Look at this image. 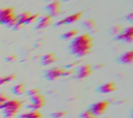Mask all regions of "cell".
I'll return each mask as SVG.
<instances>
[{
    "mask_svg": "<svg viewBox=\"0 0 133 118\" xmlns=\"http://www.w3.org/2000/svg\"><path fill=\"white\" fill-rule=\"evenodd\" d=\"M15 13V9L14 7H2L0 8V22L2 20H4L5 18H7L8 16Z\"/></svg>",
    "mask_w": 133,
    "mask_h": 118,
    "instance_id": "cell-15",
    "label": "cell"
},
{
    "mask_svg": "<svg viewBox=\"0 0 133 118\" xmlns=\"http://www.w3.org/2000/svg\"><path fill=\"white\" fill-rule=\"evenodd\" d=\"M106 118H110V117H106Z\"/></svg>",
    "mask_w": 133,
    "mask_h": 118,
    "instance_id": "cell-33",
    "label": "cell"
},
{
    "mask_svg": "<svg viewBox=\"0 0 133 118\" xmlns=\"http://www.w3.org/2000/svg\"><path fill=\"white\" fill-rule=\"evenodd\" d=\"M66 115V112L65 111H63V110H59V111H55V112H53V113H51L50 114V116L52 117V118H62L63 116H65Z\"/></svg>",
    "mask_w": 133,
    "mask_h": 118,
    "instance_id": "cell-23",
    "label": "cell"
},
{
    "mask_svg": "<svg viewBox=\"0 0 133 118\" xmlns=\"http://www.w3.org/2000/svg\"><path fill=\"white\" fill-rule=\"evenodd\" d=\"M15 79H16V75L15 73H10V75H7V76H2V77H0V86L14 81Z\"/></svg>",
    "mask_w": 133,
    "mask_h": 118,
    "instance_id": "cell-19",
    "label": "cell"
},
{
    "mask_svg": "<svg viewBox=\"0 0 133 118\" xmlns=\"http://www.w3.org/2000/svg\"><path fill=\"white\" fill-rule=\"evenodd\" d=\"M63 1H70V0H63Z\"/></svg>",
    "mask_w": 133,
    "mask_h": 118,
    "instance_id": "cell-32",
    "label": "cell"
},
{
    "mask_svg": "<svg viewBox=\"0 0 133 118\" xmlns=\"http://www.w3.org/2000/svg\"><path fill=\"white\" fill-rule=\"evenodd\" d=\"M38 117H42V113L39 111H28L18 116V118H38Z\"/></svg>",
    "mask_w": 133,
    "mask_h": 118,
    "instance_id": "cell-14",
    "label": "cell"
},
{
    "mask_svg": "<svg viewBox=\"0 0 133 118\" xmlns=\"http://www.w3.org/2000/svg\"><path fill=\"white\" fill-rule=\"evenodd\" d=\"M30 12L29 11H26V12H23V13H21L20 16H18L17 17V21L20 23V24H22V25H26V22L28 21V19H29V17H30Z\"/></svg>",
    "mask_w": 133,
    "mask_h": 118,
    "instance_id": "cell-18",
    "label": "cell"
},
{
    "mask_svg": "<svg viewBox=\"0 0 133 118\" xmlns=\"http://www.w3.org/2000/svg\"><path fill=\"white\" fill-rule=\"evenodd\" d=\"M122 31H123V27H122L121 25H114V26L111 27V29H110V33H111L112 35H114V36L118 35Z\"/></svg>",
    "mask_w": 133,
    "mask_h": 118,
    "instance_id": "cell-22",
    "label": "cell"
},
{
    "mask_svg": "<svg viewBox=\"0 0 133 118\" xmlns=\"http://www.w3.org/2000/svg\"><path fill=\"white\" fill-rule=\"evenodd\" d=\"M56 60H57V58L53 53H48L41 57V64L43 66H48V65L53 64Z\"/></svg>",
    "mask_w": 133,
    "mask_h": 118,
    "instance_id": "cell-11",
    "label": "cell"
},
{
    "mask_svg": "<svg viewBox=\"0 0 133 118\" xmlns=\"http://www.w3.org/2000/svg\"><path fill=\"white\" fill-rule=\"evenodd\" d=\"M77 34H78V30H76V29H72V30L66 31L65 33H63V34L61 35V38L64 39V40L73 39L75 36H77Z\"/></svg>",
    "mask_w": 133,
    "mask_h": 118,
    "instance_id": "cell-17",
    "label": "cell"
},
{
    "mask_svg": "<svg viewBox=\"0 0 133 118\" xmlns=\"http://www.w3.org/2000/svg\"><path fill=\"white\" fill-rule=\"evenodd\" d=\"M16 60H17L16 55H8V56L5 58V61H6V62H15Z\"/></svg>",
    "mask_w": 133,
    "mask_h": 118,
    "instance_id": "cell-26",
    "label": "cell"
},
{
    "mask_svg": "<svg viewBox=\"0 0 133 118\" xmlns=\"http://www.w3.org/2000/svg\"><path fill=\"white\" fill-rule=\"evenodd\" d=\"M51 17L49 14H44L41 17L39 21L37 22V25H36V29L39 30V29H44V28H47L48 26H50L51 24Z\"/></svg>",
    "mask_w": 133,
    "mask_h": 118,
    "instance_id": "cell-13",
    "label": "cell"
},
{
    "mask_svg": "<svg viewBox=\"0 0 133 118\" xmlns=\"http://www.w3.org/2000/svg\"><path fill=\"white\" fill-rule=\"evenodd\" d=\"M115 89H116V85L113 82H108V83H105V84H102L101 86H99L97 88V91L102 94H107V93L113 92Z\"/></svg>",
    "mask_w": 133,
    "mask_h": 118,
    "instance_id": "cell-10",
    "label": "cell"
},
{
    "mask_svg": "<svg viewBox=\"0 0 133 118\" xmlns=\"http://www.w3.org/2000/svg\"><path fill=\"white\" fill-rule=\"evenodd\" d=\"M86 118H98V117H96V116H92V115H90V116H88V117H86Z\"/></svg>",
    "mask_w": 133,
    "mask_h": 118,
    "instance_id": "cell-30",
    "label": "cell"
},
{
    "mask_svg": "<svg viewBox=\"0 0 133 118\" xmlns=\"http://www.w3.org/2000/svg\"><path fill=\"white\" fill-rule=\"evenodd\" d=\"M82 26L87 29V30H92L96 28V22L94 20H90V19H87V20H84L83 23H82Z\"/></svg>",
    "mask_w": 133,
    "mask_h": 118,
    "instance_id": "cell-20",
    "label": "cell"
},
{
    "mask_svg": "<svg viewBox=\"0 0 133 118\" xmlns=\"http://www.w3.org/2000/svg\"><path fill=\"white\" fill-rule=\"evenodd\" d=\"M45 1H47V2H51V1H53V0H45Z\"/></svg>",
    "mask_w": 133,
    "mask_h": 118,
    "instance_id": "cell-31",
    "label": "cell"
},
{
    "mask_svg": "<svg viewBox=\"0 0 133 118\" xmlns=\"http://www.w3.org/2000/svg\"><path fill=\"white\" fill-rule=\"evenodd\" d=\"M38 118H43V117H38Z\"/></svg>",
    "mask_w": 133,
    "mask_h": 118,
    "instance_id": "cell-34",
    "label": "cell"
},
{
    "mask_svg": "<svg viewBox=\"0 0 133 118\" xmlns=\"http://www.w3.org/2000/svg\"><path fill=\"white\" fill-rule=\"evenodd\" d=\"M108 107H109V100H100V101H97V102L92 104L89 107L88 111L91 113L92 116L99 117V116L103 115L106 112Z\"/></svg>",
    "mask_w": 133,
    "mask_h": 118,
    "instance_id": "cell-3",
    "label": "cell"
},
{
    "mask_svg": "<svg viewBox=\"0 0 133 118\" xmlns=\"http://www.w3.org/2000/svg\"><path fill=\"white\" fill-rule=\"evenodd\" d=\"M38 93H39V90L36 89V88H31V89H29V90L26 92V94H27L29 97L34 96V95H36V94H38Z\"/></svg>",
    "mask_w": 133,
    "mask_h": 118,
    "instance_id": "cell-24",
    "label": "cell"
},
{
    "mask_svg": "<svg viewBox=\"0 0 133 118\" xmlns=\"http://www.w3.org/2000/svg\"><path fill=\"white\" fill-rule=\"evenodd\" d=\"M29 100L30 101L28 105H26V108L29 109L30 111H38L45 105V97L41 93L29 97Z\"/></svg>",
    "mask_w": 133,
    "mask_h": 118,
    "instance_id": "cell-4",
    "label": "cell"
},
{
    "mask_svg": "<svg viewBox=\"0 0 133 118\" xmlns=\"http://www.w3.org/2000/svg\"><path fill=\"white\" fill-rule=\"evenodd\" d=\"M126 19L128 20V21H130V22H132L133 21V12H130L127 17H126Z\"/></svg>",
    "mask_w": 133,
    "mask_h": 118,
    "instance_id": "cell-29",
    "label": "cell"
},
{
    "mask_svg": "<svg viewBox=\"0 0 133 118\" xmlns=\"http://www.w3.org/2000/svg\"><path fill=\"white\" fill-rule=\"evenodd\" d=\"M91 48H92V38L88 33H83L75 36L72 39L69 47L71 54L79 58L86 56Z\"/></svg>",
    "mask_w": 133,
    "mask_h": 118,
    "instance_id": "cell-1",
    "label": "cell"
},
{
    "mask_svg": "<svg viewBox=\"0 0 133 118\" xmlns=\"http://www.w3.org/2000/svg\"><path fill=\"white\" fill-rule=\"evenodd\" d=\"M81 16H82V12H80V11H79V12H76V13H73V14H70V16H68V17H65V18H63V19H61L60 21H58L55 25H56V26H61V25L72 24V23L77 22L78 20H80Z\"/></svg>",
    "mask_w": 133,
    "mask_h": 118,
    "instance_id": "cell-9",
    "label": "cell"
},
{
    "mask_svg": "<svg viewBox=\"0 0 133 118\" xmlns=\"http://www.w3.org/2000/svg\"><path fill=\"white\" fill-rule=\"evenodd\" d=\"M114 39L126 41V42H132L133 41V26H129L123 29V31L118 35L114 36Z\"/></svg>",
    "mask_w": 133,
    "mask_h": 118,
    "instance_id": "cell-5",
    "label": "cell"
},
{
    "mask_svg": "<svg viewBox=\"0 0 133 118\" xmlns=\"http://www.w3.org/2000/svg\"><path fill=\"white\" fill-rule=\"evenodd\" d=\"M117 61L122 64H131L133 62V51H128L123 53L117 58Z\"/></svg>",
    "mask_w": 133,
    "mask_h": 118,
    "instance_id": "cell-12",
    "label": "cell"
},
{
    "mask_svg": "<svg viewBox=\"0 0 133 118\" xmlns=\"http://www.w3.org/2000/svg\"><path fill=\"white\" fill-rule=\"evenodd\" d=\"M90 115H91V113H90L88 110H86L85 112H83V113L80 114V117H81V118H86V117H88V116H90Z\"/></svg>",
    "mask_w": 133,
    "mask_h": 118,
    "instance_id": "cell-28",
    "label": "cell"
},
{
    "mask_svg": "<svg viewBox=\"0 0 133 118\" xmlns=\"http://www.w3.org/2000/svg\"><path fill=\"white\" fill-rule=\"evenodd\" d=\"M63 71H64V68H61V67H52L48 70H46L45 72V78L46 80L48 81H54V80H57L58 78H61L63 76Z\"/></svg>",
    "mask_w": 133,
    "mask_h": 118,
    "instance_id": "cell-6",
    "label": "cell"
},
{
    "mask_svg": "<svg viewBox=\"0 0 133 118\" xmlns=\"http://www.w3.org/2000/svg\"><path fill=\"white\" fill-rule=\"evenodd\" d=\"M91 72H92V67L89 64H81L76 71L75 78L76 79H85L88 76H90Z\"/></svg>",
    "mask_w": 133,
    "mask_h": 118,
    "instance_id": "cell-8",
    "label": "cell"
},
{
    "mask_svg": "<svg viewBox=\"0 0 133 118\" xmlns=\"http://www.w3.org/2000/svg\"><path fill=\"white\" fill-rule=\"evenodd\" d=\"M23 26H24V25L20 24V23H19V22L17 21V22L15 23V25H14V26H12L11 28H12L14 30H16V31H17V30H20V29H22V28H23Z\"/></svg>",
    "mask_w": 133,
    "mask_h": 118,
    "instance_id": "cell-27",
    "label": "cell"
},
{
    "mask_svg": "<svg viewBox=\"0 0 133 118\" xmlns=\"http://www.w3.org/2000/svg\"><path fill=\"white\" fill-rule=\"evenodd\" d=\"M60 1L58 0H53L51 2L48 3V5H46L45 9L48 11V14L52 18V17H56L60 13Z\"/></svg>",
    "mask_w": 133,
    "mask_h": 118,
    "instance_id": "cell-7",
    "label": "cell"
},
{
    "mask_svg": "<svg viewBox=\"0 0 133 118\" xmlns=\"http://www.w3.org/2000/svg\"><path fill=\"white\" fill-rule=\"evenodd\" d=\"M11 92H12V94L18 95V96L24 94V92H25V86H24V84L23 83H19L17 85H15L11 88Z\"/></svg>",
    "mask_w": 133,
    "mask_h": 118,
    "instance_id": "cell-16",
    "label": "cell"
},
{
    "mask_svg": "<svg viewBox=\"0 0 133 118\" xmlns=\"http://www.w3.org/2000/svg\"><path fill=\"white\" fill-rule=\"evenodd\" d=\"M38 17H39V14H38V13H34V14H32V13H31V14H30V17H29V19H28V21L26 22V25H27V24H31V23H32V22H34Z\"/></svg>",
    "mask_w": 133,
    "mask_h": 118,
    "instance_id": "cell-25",
    "label": "cell"
},
{
    "mask_svg": "<svg viewBox=\"0 0 133 118\" xmlns=\"http://www.w3.org/2000/svg\"><path fill=\"white\" fill-rule=\"evenodd\" d=\"M22 108V101L19 99H8L2 110V114L5 118H15L17 113L21 110Z\"/></svg>",
    "mask_w": 133,
    "mask_h": 118,
    "instance_id": "cell-2",
    "label": "cell"
},
{
    "mask_svg": "<svg viewBox=\"0 0 133 118\" xmlns=\"http://www.w3.org/2000/svg\"><path fill=\"white\" fill-rule=\"evenodd\" d=\"M8 99H9V97H8L5 93L0 92V110H3L5 104H6V101H7Z\"/></svg>",
    "mask_w": 133,
    "mask_h": 118,
    "instance_id": "cell-21",
    "label": "cell"
}]
</instances>
